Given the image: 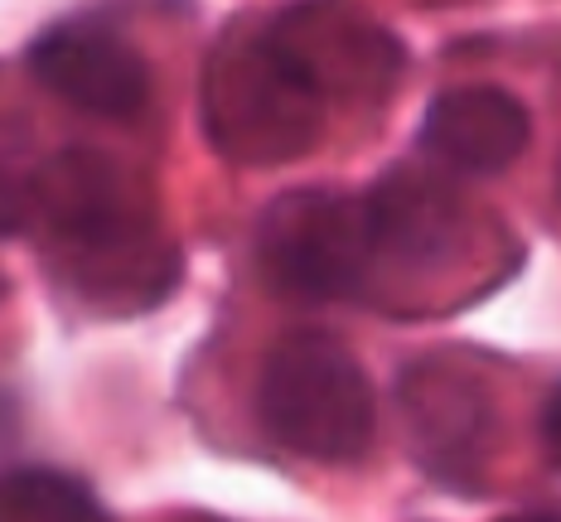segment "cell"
<instances>
[{"label": "cell", "instance_id": "2", "mask_svg": "<svg viewBox=\"0 0 561 522\" xmlns=\"http://www.w3.org/2000/svg\"><path fill=\"white\" fill-rule=\"evenodd\" d=\"M262 271L280 295L296 300H339L358 290L373 257L368 213L339 194H290L272 204L256 237Z\"/></svg>", "mask_w": 561, "mask_h": 522}, {"label": "cell", "instance_id": "5", "mask_svg": "<svg viewBox=\"0 0 561 522\" xmlns=\"http://www.w3.org/2000/svg\"><path fill=\"white\" fill-rule=\"evenodd\" d=\"M92 522L102 518L98 494L88 489L83 479L73 474H58V469H10L0 474V522Z\"/></svg>", "mask_w": 561, "mask_h": 522}, {"label": "cell", "instance_id": "3", "mask_svg": "<svg viewBox=\"0 0 561 522\" xmlns=\"http://www.w3.org/2000/svg\"><path fill=\"white\" fill-rule=\"evenodd\" d=\"M30 68L68 107L131 121L150 102V68L131 44L102 20H64L30 44Z\"/></svg>", "mask_w": 561, "mask_h": 522}, {"label": "cell", "instance_id": "4", "mask_svg": "<svg viewBox=\"0 0 561 522\" xmlns=\"http://www.w3.org/2000/svg\"><path fill=\"white\" fill-rule=\"evenodd\" d=\"M528 112L504 88H450L421 116V146L450 170L499 174L528 146Z\"/></svg>", "mask_w": 561, "mask_h": 522}, {"label": "cell", "instance_id": "1", "mask_svg": "<svg viewBox=\"0 0 561 522\" xmlns=\"http://www.w3.org/2000/svg\"><path fill=\"white\" fill-rule=\"evenodd\" d=\"M256 411L276 445L320 464L358 460L378 426L368 373L330 334H290L266 353Z\"/></svg>", "mask_w": 561, "mask_h": 522}, {"label": "cell", "instance_id": "6", "mask_svg": "<svg viewBox=\"0 0 561 522\" xmlns=\"http://www.w3.org/2000/svg\"><path fill=\"white\" fill-rule=\"evenodd\" d=\"M34 208V184L20 179V170L5 160V150H0V232L20 228V218H25Z\"/></svg>", "mask_w": 561, "mask_h": 522}, {"label": "cell", "instance_id": "7", "mask_svg": "<svg viewBox=\"0 0 561 522\" xmlns=\"http://www.w3.org/2000/svg\"><path fill=\"white\" fill-rule=\"evenodd\" d=\"M542 450L561 469V387L552 392V402H547V411H542Z\"/></svg>", "mask_w": 561, "mask_h": 522}]
</instances>
